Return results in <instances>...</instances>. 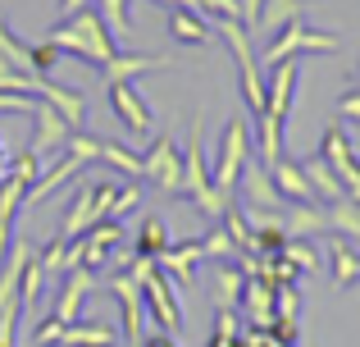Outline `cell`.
Returning <instances> with one entry per match:
<instances>
[{
	"label": "cell",
	"instance_id": "1",
	"mask_svg": "<svg viewBox=\"0 0 360 347\" xmlns=\"http://www.w3.org/2000/svg\"><path fill=\"white\" fill-rule=\"evenodd\" d=\"M51 46H60V55H73V60H87L96 64V69H105L110 60L119 55V42L110 37L105 18L96 14V9H78L73 18H64L60 27H51V37H46Z\"/></svg>",
	"mask_w": 360,
	"mask_h": 347
},
{
	"label": "cell",
	"instance_id": "2",
	"mask_svg": "<svg viewBox=\"0 0 360 347\" xmlns=\"http://www.w3.org/2000/svg\"><path fill=\"white\" fill-rule=\"evenodd\" d=\"M246 156H251V128H246L242 115H233L229 124H224V137H219L214 160H210V178H214V187H219V192L238 196V178H242Z\"/></svg>",
	"mask_w": 360,
	"mask_h": 347
},
{
	"label": "cell",
	"instance_id": "3",
	"mask_svg": "<svg viewBox=\"0 0 360 347\" xmlns=\"http://www.w3.org/2000/svg\"><path fill=\"white\" fill-rule=\"evenodd\" d=\"M342 46V37L338 32H315V27L306 23V18H297V23L278 27L269 42V51H264V64H283V60H297V55L315 51V55H328Z\"/></svg>",
	"mask_w": 360,
	"mask_h": 347
},
{
	"label": "cell",
	"instance_id": "4",
	"mask_svg": "<svg viewBox=\"0 0 360 347\" xmlns=\"http://www.w3.org/2000/svg\"><path fill=\"white\" fill-rule=\"evenodd\" d=\"M319 156H324L328 170L338 174L342 192L352 196V201H360V156H356L352 137H347V124H342V119H338V124L328 128L324 137H319Z\"/></svg>",
	"mask_w": 360,
	"mask_h": 347
},
{
	"label": "cell",
	"instance_id": "5",
	"mask_svg": "<svg viewBox=\"0 0 360 347\" xmlns=\"http://www.w3.org/2000/svg\"><path fill=\"white\" fill-rule=\"evenodd\" d=\"M101 288H105L110 297L119 302L123 311V339H128V347H141V324H146V297H141V284L132 275H123V270H115V275L101 279Z\"/></svg>",
	"mask_w": 360,
	"mask_h": 347
},
{
	"label": "cell",
	"instance_id": "6",
	"mask_svg": "<svg viewBox=\"0 0 360 347\" xmlns=\"http://www.w3.org/2000/svg\"><path fill=\"white\" fill-rule=\"evenodd\" d=\"M141 178H150L160 192H183V151L169 133H155V142L141 151Z\"/></svg>",
	"mask_w": 360,
	"mask_h": 347
},
{
	"label": "cell",
	"instance_id": "7",
	"mask_svg": "<svg viewBox=\"0 0 360 347\" xmlns=\"http://www.w3.org/2000/svg\"><path fill=\"white\" fill-rule=\"evenodd\" d=\"M105 101H110L115 119L128 128L132 137H150L155 133V115H150V106L141 101V92L132 87V82H105Z\"/></svg>",
	"mask_w": 360,
	"mask_h": 347
},
{
	"label": "cell",
	"instance_id": "8",
	"mask_svg": "<svg viewBox=\"0 0 360 347\" xmlns=\"http://www.w3.org/2000/svg\"><path fill=\"white\" fill-rule=\"evenodd\" d=\"M141 297H146V315L160 324L165 334H183V306H178V297H174V284H169L165 275H146L141 279Z\"/></svg>",
	"mask_w": 360,
	"mask_h": 347
},
{
	"label": "cell",
	"instance_id": "9",
	"mask_svg": "<svg viewBox=\"0 0 360 347\" xmlns=\"http://www.w3.org/2000/svg\"><path fill=\"white\" fill-rule=\"evenodd\" d=\"M238 187H242V196H246V206H251V210H283V206H288V201H283V192L274 187L269 170H264V165L255 160V151L246 156Z\"/></svg>",
	"mask_w": 360,
	"mask_h": 347
},
{
	"label": "cell",
	"instance_id": "10",
	"mask_svg": "<svg viewBox=\"0 0 360 347\" xmlns=\"http://www.w3.org/2000/svg\"><path fill=\"white\" fill-rule=\"evenodd\" d=\"M91 288H101V284H96V270L73 265L69 275L60 279V297H55L51 315H55V320H64V324H73V320H78V311H82V297H87Z\"/></svg>",
	"mask_w": 360,
	"mask_h": 347
},
{
	"label": "cell",
	"instance_id": "11",
	"mask_svg": "<svg viewBox=\"0 0 360 347\" xmlns=\"http://www.w3.org/2000/svg\"><path fill=\"white\" fill-rule=\"evenodd\" d=\"M205 260V251H201V238H192V242H169L165 251L155 256V265H160V275L169 279V284H192L196 279V265Z\"/></svg>",
	"mask_w": 360,
	"mask_h": 347
},
{
	"label": "cell",
	"instance_id": "12",
	"mask_svg": "<svg viewBox=\"0 0 360 347\" xmlns=\"http://www.w3.org/2000/svg\"><path fill=\"white\" fill-rule=\"evenodd\" d=\"M165 27H169V37H174L178 46H210L214 42V27H210V18L201 14V9H183V5H174V9H165Z\"/></svg>",
	"mask_w": 360,
	"mask_h": 347
},
{
	"label": "cell",
	"instance_id": "13",
	"mask_svg": "<svg viewBox=\"0 0 360 347\" xmlns=\"http://www.w3.org/2000/svg\"><path fill=\"white\" fill-rule=\"evenodd\" d=\"M123 238H128V233H123L119 220H96L87 233H82V265H87V270L110 265V251H115Z\"/></svg>",
	"mask_w": 360,
	"mask_h": 347
},
{
	"label": "cell",
	"instance_id": "14",
	"mask_svg": "<svg viewBox=\"0 0 360 347\" xmlns=\"http://www.w3.org/2000/svg\"><path fill=\"white\" fill-rule=\"evenodd\" d=\"M101 215H96V196H91V183H78L69 192V206H64V220H60V238L69 242V238H82V233L96 224Z\"/></svg>",
	"mask_w": 360,
	"mask_h": 347
},
{
	"label": "cell",
	"instance_id": "15",
	"mask_svg": "<svg viewBox=\"0 0 360 347\" xmlns=\"http://www.w3.org/2000/svg\"><path fill=\"white\" fill-rule=\"evenodd\" d=\"M242 265L238 260H214V284H210V297H214V311H238L242 306Z\"/></svg>",
	"mask_w": 360,
	"mask_h": 347
},
{
	"label": "cell",
	"instance_id": "16",
	"mask_svg": "<svg viewBox=\"0 0 360 347\" xmlns=\"http://www.w3.org/2000/svg\"><path fill=\"white\" fill-rule=\"evenodd\" d=\"M328 270H333V284L338 288H352L360 284V251L352 247V238H342V233H328Z\"/></svg>",
	"mask_w": 360,
	"mask_h": 347
},
{
	"label": "cell",
	"instance_id": "17",
	"mask_svg": "<svg viewBox=\"0 0 360 347\" xmlns=\"http://www.w3.org/2000/svg\"><path fill=\"white\" fill-rule=\"evenodd\" d=\"M37 124H41V128H37L32 146H27V151H37V156L60 151V146H64V137L73 133V128H69V119H64L55 106H46V101H37Z\"/></svg>",
	"mask_w": 360,
	"mask_h": 347
},
{
	"label": "cell",
	"instance_id": "18",
	"mask_svg": "<svg viewBox=\"0 0 360 347\" xmlns=\"http://www.w3.org/2000/svg\"><path fill=\"white\" fill-rule=\"evenodd\" d=\"M169 55H128V51H119L115 60L105 64V82H132V78H141V73H155V69H169Z\"/></svg>",
	"mask_w": 360,
	"mask_h": 347
},
{
	"label": "cell",
	"instance_id": "19",
	"mask_svg": "<svg viewBox=\"0 0 360 347\" xmlns=\"http://www.w3.org/2000/svg\"><path fill=\"white\" fill-rule=\"evenodd\" d=\"M269 178H274V187L283 192V201H319L315 187L306 183V170H301V160H288V156H283L278 165H269Z\"/></svg>",
	"mask_w": 360,
	"mask_h": 347
},
{
	"label": "cell",
	"instance_id": "20",
	"mask_svg": "<svg viewBox=\"0 0 360 347\" xmlns=\"http://www.w3.org/2000/svg\"><path fill=\"white\" fill-rule=\"evenodd\" d=\"M242 306H246V320H251V329H269V320H274V288L264 284V279L246 275V284H242Z\"/></svg>",
	"mask_w": 360,
	"mask_h": 347
},
{
	"label": "cell",
	"instance_id": "21",
	"mask_svg": "<svg viewBox=\"0 0 360 347\" xmlns=\"http://www.w3.org/2000/svg\"><path fill=\"white\" fill-rule=\"evenodd\" d=\"M60 347H119V334L96 320H73V324H64Z\"/></svg>",
	"mask_w": 360,
	"mask_h": 347
},
{
	"label": "cell",
	"instance_id": "22",
	"mask_svg": "<svg viewBox=\"0 0 360 347\" xmlns=\"http://www.w3.org/2000/svg\"><path fill=\"white\" fill-rule=\"evenodd\" d=\"M301 170H306V183L315 187L319 201H338V196H347V192H342V183H338V174L328 170V160H324L319 151H315V156H306V160H301Z\"/></svg>",
	"mask_w": 360,
	"mask_h": 347
},
{
	"label": "cell",
	"instance_id": "23",
	"mask_svg": "<svg viewBox=\"0 0 360 347\" xmlns=\"http://www.w3.org/2000/svg\"><path fill=\"white\" fill-rule=\"evenodd\" d=\"M169 242H174V238H169V224L160 220V215H141L137 238H132V251H141V256H160Z\"/></svg>",
	"mask_w": 360,
	"mask_h": 347
},
{
	"label": "cell",
	"instance_id": "24",
	"mask_svg": "<svg viewBox=\"0 0 360 347\" xmlns=\"http://www.w3.org/2000/svg\"><path fill=\"white\" fill-rule=\"evenodd\" d=\"M324 220L333 233H342V238H360V201L352 196H338V201L324 206Z\"/></svg>",
	"mask_w": 360,
	"mask_h": 347
},
{
	"label": "cell",
	"instance_id": "25",
	"mask_svg": "<svg viewBox=\"0 0 360 347\" xmlns=\"http://www.w3.org/2000/svg\"><path fill=\"white\" fill-rule=\"evenodd\" d=\"M297 18H306V0H260V9H255V23H269L274 32Z\"/></svg>",
	"mask_w": 360,
	"mask_h": 347
},
{
	"label": "cell",
	"instance_id": "26",
	"mask_svg": "<svg viewBox=\"0 0 360 347\" xmlns=\"http://www.w3.org/2000/svg\"><path fill=\"white\" fill-rule=\"evenodd\" d=\"M283 256H288V265L297 270V275H315L319 265H324V256H319V247H315V238H288L283 242Z\"/></svg>",
	"mask_w": 360,
	"mask_h": 347
},
{
	"label": "cell",
	"instance_id": "27",
	"mask_svg": "<svg viewBox=\"0 0 360 347\" xmlns=\"http://www.w3.org/2000/svg\"><path fill=\"white\" fill-rule=\"evenodd\" d=\"M41 288H46V270H41V260H37V251H27L23 270H18V302H23V311H32V306H37Z\"/></svg>",
	"mask_w": 360,
	"mask_h": 347
},
{
	"label": "cell",
	"instance_id": "28",
	"mask_svg": "<svg viewBox=\"0 0 360 347\" xmlns=\"http://www.w3.org/2000/svg\"><path fill=\"white\" fill-rule=\"evenodd\" d=\"M101 165H115L119 174L141 178V156H137V151H128L123 142H101Z\"/></svg>",
	"mask_w": 360,
	"mask_h": 347
},
{
	"label": "cell",
	"instance_id": "29",
	"mask_svg": "<svg viewBox=\"0 0 360 347\" xmlns=\"http://www.w3.org/2000/svg\"><path fill=\"white\" fill-rule=\"evenodd\" d=\"M96 14L105 18V27H110V37H115V42H128V37H132L128 0H101V9H96Z\"/></svg>",
	"mask_w": 360,
	"mask_h": 347
},
{
	"label": "cell",
	"instance_id": "30",
	"mask_svg": "<svg viewBox=\"0 0 360 347\" xmlns=\"http://www.w3.org/2000/svg\"><path fill=\"white\" fill-rule=\"evenodd\" d=\"M201 251H205V260H238L242 251L233 247V238H229V229H224L219 220H214V229L201 238Z\"/></svg>",
	"mask_w": 360,
	"mask_h": 347
},
{
	"label": "cell",
	"instance_id": "31",
	"mask_svg": "<svg viewBox=\"0 0 360 347\" xmlns=\"http://www.w3.org/2000/svg\"><path fill=\"white\" fill-rule=\"evenodd\" d=\"M60 151H69V156H78L82 165H101V142L87 133V128H73L69 137H64V146Z\"/></svg>",
	"mask_w": 360,
	"mask_h": 347
},
{
	"label": "cell",
	"instance_id": "32",
	"mask_svg": "<svg viewBox=\"0 0 360 347\" xmlns=\"http://www.w3.org/2000/svg\"><path fill=\"white\" fill-rule=\"evenodd\" d=\"M274 320H301V293H297V284L274 288Z\"/></svg>",
	"mask_w": 360,
	"mask_h": 347
},
{
	"label": "cell",
	"instance_id": "33",
	"mask_svg": "<svg viewBox=\"0 0 360 347\" xmlns=\"http://www.w3.org/2000/svg\"><path fill=\"white\" fill-rule=\"evenodd\" d=\"M137 206H141V187H137V183H119V196H115V206H110L105 220H119V224H123L132 210H137Z\"/></svg>",
	"mask_w": 360,
	"mask_h": 347
},
{
	"label": "cell",
	"instance_id": "34",
	"mask_svg": "<svg viewBox=\"0 0 360 347\" xmlns=\"http://www.w3.org/2000/svg\"><path fill=\"white\" fill-rule=\"evenodd\" d=\"M60 60H64L60 46H51V42H37V46H32V73H41V78H46V73H51Z\"/></svg>",
	"mask_w": 360,
	"mask_h": 347
},
{
	"label": "cell",
	"instance_id": "35",
	"mask_svg": "<svg viewBox=\"0 0 360 347\" xmlns=\"http://www.w3.org/2000/svg\"><path fill=\"white\" fill-rule=\"evenodd\" d=\"M60 334H64V320L46 315V320L32 329V347H60Z\"/></svg>",
	"mask_w": 360,
	"mask_h": 347
},
{
	"label": "cell",
	"instance_id": "36",
	"mask_svg": "<svg viewBox=\"0 0 360 347\" xmlns=\"http://www.w3.org/2000/svg\"><path fill=\"white\" fill-rule=\"evenodd\" d=\"M338 119H342V124H360V92L356 87L338 96Z\"/></svg>",
	"mask_w": 360,
	"mask_h": 347
},
{
	"label": "cell",
	"instance_id": "37",
	"mask_svg": "<svg viewBox=\"0 0 360 347\" xmlns=\"http://www.w3.org/2000/svg\"><path fill=\"white\" fill-rule=\"evenodd\" d=\"M91 0H60V18H73L78 9H87Z\"/></svg>",
	"mask_w": 360,
	"mask_h": 347
},
{
	"label": "cell",
	"instance_id": "38",
	"mask_svg": "<svg viewBox=\"0 0 360 347\" xmlns=\"http://www.w3.org/2000/svg\"><path fill=\"white\" fill-rule=\"evenodd\" d=\"M141 347H178L174 339H169V334L165 329H160V334H150V339H141Z\"/></svg>",
	"mask_w": 360,
	"mask_h": 347
},
{
	"label": "cell",
	"instance_id": "39",
	"mask_svg": "<svg viewBox=\"0 0 360 347\" xmlns=\"http://www.w3.org/2000/svg\"><path fill=\"white\" fill-rule=\"evenodd\" d=\"M205 347H242V334H238V339H229V334H210Z\"/></svg>",
	"mask_w": 360,
	"mask_h": 347
},
{
	"label": "cell",
	"instance_id": "40",
	"mask_svg": "<svg viewBox=\"0 0 360 347\" xmlns=\"http://www.w3.org/2000/svg\"><path fill=\"white\" fill-rule=\"evenodd\" d=\"M155 5H165V9H174V5H183V9H201L196 0H155Z\"/></svg>",
	"mask_w": 360,
	"mask_h": 347
},
{
	"label": "cell",
	"instance_id": "41",
	"mask_svg": "<svg viewBox=\"0 0 360 347\" xmlns=\"http://www.w3.org/2000/svg\"><path fill=\"white\" fill-rule=\"evenodd\" d=\"M356 92H360V64H356Z\"/></svg>",
	"mask_w": 360,
	"mask_h": 347
}]
</instances>
